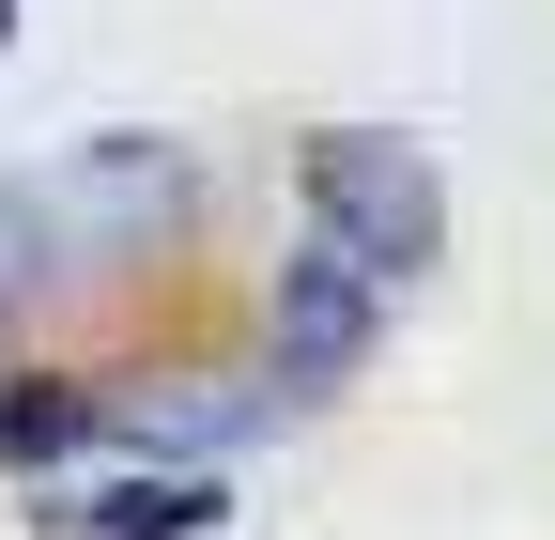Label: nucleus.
<instances>
[{
	"mask_svg": "<svg viewBox=\"0 0 555 540\" xmlns=\"http://www.w3.org/2000/svg\"><path fill=\"white\" fill-rule=\"evenodd\" d=\"M294 201H309V247H339L386 294L448 262V170H433V140H401V124H309L294 140Z\"/></svg>",
	"mask_w": 555,
	"mask_h": 540,
	"instance_id": "f257e3e1",
	"label": "nucleus"
},
{
	"mask_svg": "<svg viewBox=\"0 0 555 540\" xmlns=\"http://www.w3.org/2000/svg\"><path fill=\"white\" fill-rule=\"evenodd\" d=\"M386 324H401V294L386 279H356V262H339V247H278L262 262V294H247V371H262V401H278V417H309V401H339V386H356L371 356H386Z\"/></svg>",
	"mask_w": 555,
	"mask_h": 540,
	"instance_id": "f03ea898",
	"label": "nucleus"
},
{
	"mask_svg": "<svg viewBox=\"0 0 555 540\" xmlns=\"http://www.w3.org/2000/svg\"><path fill=\"white\" fill-rule=\"evenodd\" d=\"M93 433L124 448V479H217L232 448L278 433V401L247 356H155V371H93Z\"/></svg>",
	"mask_w": 555,
	"mask_h": 540,
	"instance_id": "7ed1b4c3",
	"label": "nucleus"
},
{
	"mask_svg": "<svg viewBox=\"0 0 555 540\" xmlns=\"http://www.w3.org/2000/svg\"><path fill=\"white\" fill-rule=\"evenodd\" d=\"M47 217H62V247H93V262H139V232H201V155L185 140H78L62 155V185H47Z\"/></svg>",
	"mask_w": 555,
	"mask_h": 540,
	"instance_id": "20e7f679",
	"label": "nucleus"
},
{
	"mask_svg": "<svg viewBox=\"0 0 555 540\" xmlns=\"http://www.w3.org/2000/svg\"><path fill=\"white\" fill-rule=\"evenodd\" d=\"M31 525H62V540H217L232 479H62V494H31Z\"/></svg>",
	"mask_w": 555,
	"mask_h": 540,
	"instance_id": "39448f33",
	"label": "nucleus"
},
{
	"mask_svg": "<svg viewBox=\"0 0 555 540\" xmlns=\"http://www.w3.org/2000/svg\"><path fill=\"white\" fill-rule=\"evenodd\" d=\"M93 371H0V479L62 494V463H93Z\"/></svg>",
	"mask_w": 555,
	"mask_h": 540,
	"instance_id": "423d86ee",
	"label": "nucleus"
},
{
	"mask_svg": "<svg viewBox=\"0 0 555 540\" xmlns=\"http://www.w3.org/2000/svg\"><path fill=\"white\" fill-rule=\"evenodd\" d=\"M62 217H47V185H0V371H31V309L62 294Z\"/></svg>",
	"mask_w": 555,
	"mask_h": 540,
	"instance_id": "0eeeda50",
	"label": "nucleus"
},
{
	"mask_svg": "<svg viewBox=\"0 0 555 540\" xmlns=\"http://www.w3.org/2000/svg\"><path fill=\"white\" fill-rule=\"evenodd\" d=\"M16 31H31V0H0V47H16Z\"/></svg>",
	"mask_w": 555,
	"mask_h": 540,
	"instance_id": "6e6552de",
	"label": "nucleus"
}]
</instances>
